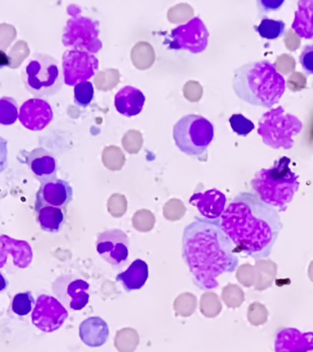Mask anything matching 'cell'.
Listing matches in <instances>:
<instances>
[{
	"mask_svg": "<svg viewBox=\"0 0 313 352\" xmlns=\"http://www.w3.org/2000/svg\"><path fill=\"white\" fill-rule=\"evenodd\" d=\"M181 256L192 282L203 291L218 288V277L233 272L239 260L235 245L222 230L220 219L195 217L184 228Z\"/></svg>",
	"mask_w": 313,
	"mask_h": 352,
	"instance_id": "1",
	"label": "cell"
},
{
	"mask_svg": "<svg viewBox=\"0 0 313 352\" xmlns=\"http://www.w3.org/2000/svg\"><path fill=\"white\" fill-rule=\"evenodd\" d=\"M222 230L236 253L263 260L270 255L283 224L279 211L252 192H240L220 217Z\"/></svg>",
	"mask_w": 313,
	"mask_h": 352,
	"instance_id": "2",
	"label": "cell"
},
{
	"mask_svg": "<svg viewBox=\"0 0 313 352\" xmlns=\"http://www.w3.org/2000/svg\"><path fill=\"white\" fill-rule=\"evenodd\" d=\"M233 89L241 100L270 109L285 92L284 77L273 63L263 60L246 63L233 73Z\"/></svg>",
	"mask_w": 313,
	"mask_h": 352,
	"instance_id": "3",
	"label": "cell"
},
{
	"mask_svg": "<svg viewBox=\"0 0 313 352\" xmlns=\"http://www.w3.org/2000/svg\"><path fill=\"white\" fill-rule=\"evenodd\" d=\"M290 162L288 157H281L271 168L258 170L251 181L255 194L279 212L287 209L299 186V176L291 170Z\"/></svg>",
	"mask_w": 313,
	"mask_h": 352,
	"instance_id": "4",
	"label": "cell"
},
{
	"mask_svg": "<svg viewBox=\"0 0 313 352\" xmlns=\"http://www.w3.org/2000/svg\"><path fill=\"white\" fill-rule=\"evenodd\" d=\"M25 87L36 98L56 95L63 85L59 63L54 57L46 54H34L21 73Z\"/></svg>",
	"mask_w": 313,
	"mask_h": 352,
	"instance_id": "5",
	"label": "cell"
},
{
	"mask_svg": "<svg viewBox=\"0 0 313 352\" xmlns=\"http://www.w3.org/2000/svg\"><path fill=\"white\" fill-rule=\"evenodd\" d=\"M213 136V124L200 115L184 116L173 126L176 146L189 156H200L205 153Z\"/></svg>",
	"mask_w": 313,
	"mask_h": 352,
	"instance_id": "6",
	"label": "cell"
},
{
	"mask_svg": "<svg viewBox=\"0 0 313 352\" xmlns=\"http://www.w3.org/2000/svg\"><path fill=\"white\" fill-rule=\"evenodd\" d=\"M302 123L295 116L286 113L282 107L271 109L258 122V134L265 144L274 148L293 147L292 138L301 131Z\"/></svg>",
	"mask_w": 313,
	"mask_h": 352,
	"instance_id": "7",
	"label": "cell"
},
{
	"mask_svg": "<svg viewBox=\"0 0 313 352\" xmlns=\"http://www.w3.org/2000/svg\"><path fill=\"white\" fill-rule=\"evenodd\" d=\"M99 22L88 16L77 15L69 19L63 32L62 41L71 50L85 51L95 54L103 47L100 38Z\"/></svg>",
	"mask_w": 313,
	"mask_h": 352,
	"instance_id": "8",
	"label": "cell"
},
{
	"mask_svg": "<svg viewBox=\"0 0 313 352\" xmlns=\"http://www.w3.org/2000/svg\"><path fill=\"white\" fill-rule=\"evenodd\" d=\"M209 32L199 16H194L185 24L176 27L165 40L169 49L200 54L208 46Z\"/></svg>",
	"mask_w": 313,
	"mask_h": 352,
	"instance_id": "9",
	"label": "cell"
},
{
	"mask_svg": "<svg viewBox=\"0 0 313 352\" xmlns=\"http://www.w3.org/2000/svg\"><path fill=\"white\" fill-rule=\"evenodd\" d=\"M99 69V60L95 54L78 50H69L62 56L63 81L70 87L86 82Z\"/></svg>",
	"mask_w": 313,
	"mask_h": 352,
	"instance_id": "10",
	"label": "cell"
},
{
	"mask_svg": "<svg viewBox=\"0 0 313 352\" xmlns=\"http://www.w3.org/2000/svg\"><path fill=\"white\" fill-rule=\"evenodd\" d=\"M90 285L81 278L73 274H63L52 283V292L55 297L66 309L80 311L89 302Z\"/></svg>",
	"mask_w": 313,
	"mask_h": 352,
	"instance_id": "11",
	"label": "cell"
},
{
	"mask_svg": "<svg viewBox=\"0 0 313 352\" xmlns=\"http://www.w3.org/2000/svg\"><path fill=\"white\" fill-rule=\"evenodd\" d=\"M69 313L56 297L40 294L32 311V323L41 331H56L65 324Z\"/></svg>",
	"mask_w": 313,
	"mask_h": 352,
	"instance_id": "12",
	"label": "cell"
},
{
	"mask_svg": "<svg viewBox=\"0 0 313 352\" xmlns=\"http://www.w3.org/2000/svg\"><path fill=\"white\" fill-rule=\"evenodd\" d=\"M95 247L98 254L110 265L121 268L128 260L129 239L123 230L114 228L99 233Z\"/></svg>",
	"mask_w": 313,
	"mask_h": 352,
	"instance_id": "13",
	"label": "cell"
},
{
	"mask_svg": "<svg viewBox=\"0 0 313 352\" xmlns=\"http://www.w3.org/2000/svg\"><path fill=\"white\" fill-rule=\"evenodd\" d=\"M18 159L22 164L27 165L33 176L40 184L56 180V159L45 148H37L30 151H21Z\"/></svg>",
	"mask_w": 313,
	"mask_h": 352,
	"instance_id": "14",
	"label": "cell"
},
{
	"mask_svg": "<svg viewBox=\"0 0 313 352\" xmlns=\"http://www.w3.org/2000/svg\"><path fill=\"white\" fill-rule=\"evenodd\" d=\"M19 120L30 131H40L54 120V111L48 101L43 98H32L22 104Z\"/></svg>",
	"mask_w": 313,
	"mask_h": 352,
	"instance_id": "15",
	"label": "cell"
},
{
	"mask_svg": "<svg viewBox=\"0 0 313 352\" xmlns=\"http://www.w3.org/2000/svg\"><path fill=\"white\" fill-rule=\"evenodd\" d=\"M73 188L67 181L62 179L41 184L36 194L34 208L49 206L65 209L73 200Z\"/></svg>",
	"mask_w": 313,
	"mask_h": 352,
	"instance_id": "16",
	"label": "cell"
},
{
	"mask_svg": "<svg viewBox=\"0 0 313 352\" xmlns=\"http://www.w3.org/2000/svg\"><path fill=\"white\" fill-rule=\"evenodd\" d=\"M227 197L217 189L197 192L189 198V204L196 206L203 219L218 220L227 208Z\"/></svg>",
	"mask_w": 313,
	"mask_h": 352,
	"instance_id": "17",
	"label": "cell"
},
{
	"mask_svg": "<svg viewBox=\"0 0 313 352\" xmlns=\"http://www.w3.org/2000/svg\"><path fill=\"white\" fill-rule=\"evenodd\" d=\"M313 351V332L303 333L293 327L283 329L275 340L276 352H309Z\"/></svg>",
	"mask_w": 313,
	"mask_h": 352,
	"instance_id": "18",
	"label": "cell"
},
{
	"mask_svg": "<svg viewBox=\"0 0 313 352\" xmlns=\"http://www.w3.org/2000/svg\"><path fill=\"white\" fill-rule=\"evenodd\" d=\"M146 98L144 94L131 85L121 88L115 96V107L118 113L125 117H134L141 113L144 107Z\"/></svg>",
	"mask_w": 313,
	"mask_h": 352,
	"instance_id": "19",
	"label": "cell"
},
{
	"mask_svg": "<svg viewBox=\"0 0 313 352\" xmlns=\"http://www.w3.org/2000/svg\"><path fill=\"white\" fill-rule=\"evenodd\" d=\"M79 335L85 345L92 348L101 346L108 340V326L104 319L99 316H93L85 319L80 324Z\"/></svg>",
	"mask_w": 313,
	"mask_h": 352,
	"instance_id": "20",
	"label": "cell"
},
{
	"mask_svg": "<svg viewBox=\"0 0 313 352\" xmlns=\"http://www.w3.org/2000/svg\"><path fill=\"white\" fill-rule=\"evenodd\" d=\"M148 279V264L140 258L135 260L125 272H120L115 277V280L122 283L124 289L128 293L141 289Z\"/></svg>",
	"mask_w": 313,
	"mask_h": 352,
	"instance_id": "21",
	"label": "cell"
},
{
	"mask_svg": "<svg viewBox=\"0 0 313 352\" xmlns=\"http://www.w3.org/2000/svg\"><path fill=\"white\" fill-rule=\"evenodd\" d=\"M65 209L44 206L35 209L36 221L41 230L49 233L62 230L65 223Z\"/></svg>",
	"mask_w": 313,
	"mask_h": 352,
	"instance_id": "22",
	"label": "cell"
},
{
	"mask_svg": "<svg viewBox=\"0 0 313 352\" xmlns=\"http://www.w3.org/2000/svg\"><path fill=\"white\" fill-rule=\"evenodd\" d=\"M291 28L299 37L308 38V40L312 38L313 0L298 3V10L295 12V19Z\"/></svg>",
	"mask_w": 313,
	"mask_h": 352,
	"instance_id": "23",
	"label": "cell"
},
{
	"mask_svg": "<svg viewBox=\"0 0 313 352\" xmlns=\"http://www.w3.org/2000/svg\"><path fill=\"white\" fill-rule=\"evenodd\" d=\"M19 106L15 99L4 96L0 98V125H13L19 118Z\"/></svg>",
	"mask_w": 313,
	"mask_h": 352,
	"instance_id": "24",
	"label": "cell"
},
{
	"mask_svg": "<svg viewBox=\"0 0 313 352\" xmlns=\"http://www.w3.org/2000/svg\"><path fill=\"white\" fill-rule=\"evenodd\" d=\"M285 23L282 21H274L268 18H264L255 30L259 33L261 37L268 40H275L281 37L285 32Z\"/></svg>",
	"mask_w": 313,
	"mask_h": 352,
	"instance_id": "25",
	"label": "cell"
},
{
	"mask_svg": "<svg viewBox=\"0 0 313 352\" xmlns=\"http://www.w3.org/2000/svg\"><path fill=\"white\" fill-rule=\"evenodd\" d=\"M36 301L30 292L16 294L12 300L11 308L16 315L24 316L29 315L34 309Z\"/></svg>",
	"mask_w": 313,
	"mask_h": 352,
	"instance_id": "26",
	"label": "cell"
},
{
	"mask_svg": "<svg viewBox=\"0 0 313 352\" xmlns=\"http://www.w3.org/2000/svg\"><path fill=\"white\" fill-rule=\"evenodd\" d=\"M95 96V88L90 81L80 82L74 87V103L77 106L86 107L89 106Z\"/></svg>",
	"mask_w": 313,
	"mask_h": 352,
	"instance_id": "27",
	"label": "cell"
},
{
	"mask_svg": "<svg viewBox=\"0 0 313 352\" xmlns=\"http://www.w3.org/2000/svg\"><path fill=\"white\" fill-rule=\"evenodd\" d=\"M231 128L240 136H247L255 129L254 123L242 114H233L229 118Z\"/></svg>",
	"mask_w": 313,
	"mask_h": 352,
	"instance_id": "28",
	"label": "cell"
},
{
	"mask_svg": "<svg viewBox=\"0 0 313 352\" xmlns=\"http://www.w3.org/2000/svg\"><path fill=\"white\" fill-rule=\"evenodd\" d=\"M299 63L308 74H313V44L305 47L299 56Z\"/></svg>",
	"mask_w": 313,
	"mask_h": 352,
	"instance_id": "29",
	"label": "cell"
},
{
	"mask_svg": "<svg viewBox=\"0 0 313 352\" xmlns=\"http://www.w3.org/2000/svg\"><path fill=\"white\" fill-rule=\"evenodd\" d=\"M8 140L0 136V173L8 167Z\"/></svg>",
	"mask_w": 313,
	"mask_h": 352,
	"instance_id": "30",
	"label": "cell"
},
{
	"mask_svg": "<svg viewBox=\"0 0 313 352\" xmlns=\"http://www.w3.org/2000/svg\"><path fill=\"white\" fill-rule=\"evenodd\" d=\"M11 59L8 54L0 50V69L4 67H10Z\"/></svg>",
	"mask_w": 313,
	"mask_h": 352,
	"instance_id": "31",
	"label": "cell"
},
{
	"mask_svg": "<svg viewBox=\"0 0 313 352\" xmlns=\"http://www.w3.org/2000/svg\"><path fill=\"white\" fill-rule=\"evenodd\" d=\"M8 287V280L3 276L1 272H0V292L5 291Z\"/></svg>",
	"mask_w": 313,
	"mask_h": 352,
	"instance_id": "32",
	"label": "cell"
}]
</instances>
